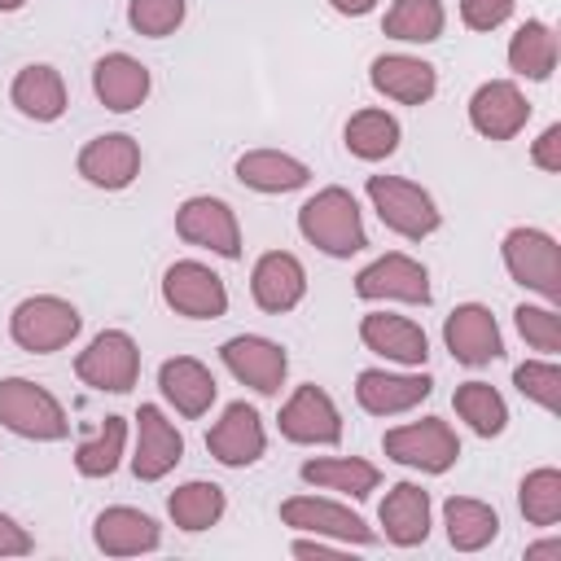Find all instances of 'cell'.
Segmentation results:
<instances>
[{
    "label": "cell",
    "mask_w": 561,
    "mask_h": 561,
    "mask_svg": "<svg viewBox=\"0 0 561 561\" xmlns=\"http://www.w3.org/2000/svg\"><path fill=\"white\" fill-rule=\"evenodd\" d=\"M298 232L316 250H324L329 259H351V254H359L368 245L359 202L342 184H329V188H320L316 197H307L298 206Z\"/></svg>",
    "instance_id": "obj_1"
},
{
    "label": "cell",
    "mask_w": 561,
    "mask_h": 561,
    "mask_svg": "<svg viewBox=\"0 0 561 561\" xmlns=\"http://www.w3.org/2000/svg\"><path fill=\"white\" fill-rule=\"evenodd\" d=\"M0 425L13 430L18 438H35V443H57L70 434V416H66L61 399L31 377L0 381Z\"/></svg>",
    "instance_id": "obj_2"
},
{
    "label": "cell",
    "mask_w": 561,
    "mask_h": 561,
    "mask_svg": "<svg viewBox=\"0 0 561 561\" xmlns=\"http://www.w3.org/2000/svg\"><path fill=\"white\" fill-rule=\"evenodd\" d=\"M79 329H83L79 307L57 294H31L9 316V337L31 355H53V351L70 346L79 337Z\"/></svg>",
    "instance_id": "obj_3"
},
{
    "label": "cell",
    "mask_w": 561,
    "mask_h": 561,
    "mask_svg": "<svg viewBox=\"0 0 561 561\" xmlns=\"http://www.w3.org/2000/svg\"><path fill=\"white\" fill-rule=\"evenodd\" d=\"M364 193H368L377 219H381L390 232L408 237V241H421V237L438 232V224H443L434 197H430L421 184L403 180V175H368Z\"/></svg>",
    "instance_id": "obj_4"
},
{
    "label": "cell",
    "mask_w": 561,
    "mask_h": 561,
    "mask_svg": "<svg viewBox=\"0 0 561 561\" xmlns=\"http://www.w3.org/2000/svg\"><path fill=\"white\" fill-rule=\"evenodd\" d=\"M75 377L92 390L127 394L140 381V346L123 329H101L79 355H75Z\"/></svg>",
    "instance_id": "obj_5"
},
{
    "label": "cell",
    "mask_w": 561,
    "mask_h": 561,
    "mask_svg": "<svg viewBox=\"0 0 561 561\" xmlns=\"http://www.w3.org/2000/svg\"><path fill=\"white\" fill-rule=\"evenodd\" d=\"M381 451L394 465H408V469H421V473H447L460 456V438L443 416H421V421L386 430Z\"/></svg>",
    "instance_id": "obj_6"
},
{
    "label": "cell",
    "mask_w": 561,
    "mask_h": 561,
    "mask_svg": "<svg viewBox=\"0 0 561 561\" xmlns=\"http://www.w3.org/2000/svg\"><path fill=\"white\" fill-rule=\"evenodd\" d=\"M500 254H504V267H508V276L517 285L535 289L543 302L561 298V254H557L552 232H543V228H508Z\"/></svg>",
    "instance_id": "obj_7"
},
{
    "label": "cell",
    "mask_w": 561,
    "mask_h": 561,
    "mask_svg": "<svg viewBox=\"0 0 561 561\" xmlns=\"http://www.w3.org/2000/svg\"><path fill=\"white\" fill-rule=\"evenodd\" d=\"M162 302L184 320H219L228 311V285L197 259H180L162 272Z\"/></svg>",
    "instance_id": "obj_8"
},
{
    "label": "cell",
    "mask_w": 561,
    "mask_h": 561,
    "mask_svg": "<svg viewBox=\"0 0 561 561\" xmlns=\"http://www.w3.org/2000/svg\"><path fill=\"white\" fill-rule=\"evenodd\" d=\"M175 232L197 250H210L219 259H241V224L224 197H210V193L184 197L175 210Z\"/></svg>",
    "instance_id": "obj_9"
},
{
    "label": "cell",
    "mask_w": 561,
    "mask_h": 561,
    "mask_svg": "<svg viewBox=\"0 0 561 561\" xmlns=\"http://www.w3.org/2000/svg\"><path fill=\"white\" fill-rule=\"evenodd\" d=\"M280 522L289 530H302V535H320V539H337V543H355V548H368L377 543V530L351 513L346 504L337 500H324V495H289L280 504Z\"/></svg>",
    "instance_id": "obj_10"
},
{
    "label": "cell",
    "mask_w": 561,
    "mask_h": 561,
    "mask_svg": "<svg viewBox=\"0 0 561 561\" xmlns=\"http://www.w3.org/2000/svg\"><path fill=\"white\" fill-rule=\"evenodd\" d=\"M219 359H224V368H228L241 386H250L254 394H280L285 373H289L285 346L272 342V337H259V333H237V337H228V342L219 346Z\"/></svg>",
    "instance_id": "obj_11"
},
{
    "label": "cell",
    "mask_w": 561,
    "mask_h": 561,
    "mask_svg": "<svg viewBox=\"0 0 561 561\" xmlns=\"http://www.w3.org/2000/svg\"><path fill=\"white\" fill-rule=\"evenodd\" d=\"M276 425H280V434H285L289 443H302V447H333V443L342 438V412H337V403L329 399V390H320L316 381L298 386V390L285 399Z\"/></svg>",
    "instance_id": "obj_12"
},
{
    "label": "cell",
    "mask_w": 561,
    "mask_h": 561,
    "mask_svg": "<svg viewBox=\"0 0 561 561\" xmlns=\"http://www.w3.org/2000/svg\"><path fill=\"white\" fill-rule=\"evenodd\" d=\"M355 294L368 298V302H386L390 298V302H416V307H425L430 302V272L412 254L390 250V254L373 259L368 267H359Z\"/></svg>",
    "instance_id": "obj_13"
},
{
    "label": "cell",
    "mask_w": 561,
    "mask_h": 561,
    "mask_svg": "<svg viewBox=\"0 0 561 561\" xmlns=\"http://www.w3.org/2000/svg\"><path fill=\"white\" fill-rule=\"evenodd\" d=\"M180 460H184V434L167 421V412H162L158 403H140V408H136L131 473H136L140 482H158V478H167Z\"/></svg>",
    "instance_id": "obj_14"
},
{
    "label": "cell",
    "mask_w": 561,
    "mask_h": 561,
    "mask_svg": "<svg viewBox=\"0 0 561 561\" xmlns=\"http://www.w3.org/2000/svg\"><path fill=\"white\" fill-rule=\"evenodd\" d=\"M443 342H447L451 359L465 364V368H482V364H491V359L504 355L500 324H495L491 307H482V302H460L443 320Z\"/></svg>",
    "instance_id": "obj_15"
},
{
    "label": "cell",
    "mask_w": 561,
    "mask_h": 561,
    "mask_svg": "<svg viewBox=\"0 0 561 561\" xmlns=\"http://www.w3.org/2000/svg\"><path fill=\"white\" fill-rule=\"evenodd\" d=\"M530 118V101L513 79H486L469 96V123L486 140H513Z\"/></svg>",
    "instance_id": "obj_16"
},
{
    "label": "cell",
    "mask_w": 561,
    "mask_h": 561,
    "mask_svg": "<svg viewBox=\"0 0 561 561\" xmlns=\"http://www.w3.org/2000/svg\"><path fill=\"white\" fill-rule=\"evenodd\" d=\"M79 175L105 193H118L127 188L136 175H140V145L136 136L127 131H105V136H92L83 149H79Z\"/></svg>",
    "instance_id": "obj_17"
},
{
    "label": "cell",
    "mask_w": 561,
    "mask_h": 561,
    "mask_svg": "<svg viewBox=\"0 0 561 561\" xmlns=\"http://www.w3.org/2000/svg\"><path fill=\"white\" fill-rule=\"evenodd\" d=\"M434 394L430 373H386V368H364L355 377V403L373 416H399L412 412Z\"/></svg>",
    "instance_id": "obj_18"
},
{
    "label": "cell",
    "mask_w": 561,
    "mask_h": 561,
    "mask_svg": "<svg viewBox=\"0 0 561 561\" xmlns=\"http://www.w3.org/2000/svg\"><path fill=\"white\" fill-rule=\"evenodd\" d=\"M267 447V434H263V416L250 408V403H228L224 416L206 430V451L228 465V469H245L263 456Z\"/></svg>",
    "instance_id": "obj_19"
},
{
    "label": "cell",
    "mask_w": 561,
    "mask_h": 561,
    "mask_svg": "<svg viewBox=\"0 0 561 561\" xmlns=\"http://www.w3.org/2000/svg\"><path fill=\"white\" fill-rule=\"evenodd\" d=\"M250 294L267 316H285L307 294V267L289 250H267V254H259V263L250 272Z\"/></svg>",
    "instance_id": "obj_20"
},
{
    "label": "cell",
    "mask_w": 561,
    "mask_h": 561,
    "mask_svg": "<svg viewBox=\"0 0 561 561\" xmlns=\"http://www.w3.org/2000/svg\"><path fill=\"white\" fill-rule=\"evenodd\" d=\"M359 342L381 355V359H394L403 368H421L430 359V337L416 320L408 316H394V311H368L359 320Z\"/></svg>",
    "instance_id": "obj_21"
},
{
    "label": "cell",
    "mask_w": 561,
    "mask_h": 561,
    "mask_svg": "<svg viewBox=\"0 0 561 561\" xmlns=\"http://www.w3.org/2000/svg\"><path fill=\"white\" fill-rule=\"evenodd\" d=\"M368 83L399 105H425L438 92V75L430 61L412 57V53H381L368 66Z\"/></svg>",
    "instance_id": "obj_22"
},
{
    "label": "cell",
    "mask_w": 561,
    "mask_h": 561,
    "mask_svg": "<svg viewBox=\"0 0 561 561\" xmlns=\"http://www.w3.org/2000/svg\"><path fill=\"white\" fill-rule=\"evenodd\" d=\"M92 543L105 557H140V552H153L162 543V530H158V522L149 513L127 508V504H114V508H101L96 513Z\"/></svg>",
    "instance_id": "obj_23"
},
{
    "label": "cell",
    "mask_w": 561,
    "mask_h": 561,
    "mask_svg": "<svg viewBox=\"0 0 561 561\" xmlns=\"http://www.w3.org/2000/svg\"><path fill=\"white\" fill-rule=\"evenodd\" d=\"M92 92L105 110L114 114H131L145 105L149 96V66L136 61L131 53H105L96 66H92Z\"/></svg>",
    "instance_id": "obj_24"
},
{
    "label": "cell",
    "mask_w": 561,
    "mask_h": 561,
    "mask_svg": "<svg viewBox=\"0 0 561 561\" xmlns=\"http://www.w3.org/2000/svg\"><path fill=\"white\" fill-rule=\"evenodd\" d=\"M158 390H162V399L180 412V416H206L210 412V403H215V394H219V386H215V373L202 364V359H193V355H175V359H162V368H158Z\"/></svg>",
    "instance_id": "obj_25"
},
{
    "label": "cell",
    "mask_w": 561,
    "mask_h": 561,
    "mask_svg": "<svg viewBox=\"0 0 561 561\" xmlns=\"http://www.w3.org/2000/svg\"><path fill=\"white\" fill-rule=\"evenodd\" d=\"M377 522H381L386 539L399 548L425 543L430 539V491L416 482H394L377 508Z\"/></svg>",
    "instance_id": "obj_26"
},
{
    "label": "cell",
    "mask_w": 561,
    "mask_h": 561,
    "mask_svg": "<svg viewBox=\"0 0 561 561\" xmlns=\"http://www.w3.org/2000/svg\"><path fill=\"white\" fill-rule=\"evenodd\" d=\"M9 101L18 105V114L35 118V123H57L66 114V79L57 66L48 61H31L13 75Z\"/></svg>",
    "instance_id": "obj_27"
},
{
    "label": "cell",
    "mask_w": 561,
    "mask_h": 561,
    "mask_svg": "<svg viewBox=\"0 0 561 561\" xmlns=\"http://www.w3.org/2000/svg\"><path fill=\"white\" fill-rule=\"evenodd\" d=\"M237 180L254 193H294L311 180V167L280 149H250L237 158Z\"/></svg>",
    "instance_id": "obj_28"
},
{
    "label": "cell",
    "mask_w": 561,
    "mask_h": 561,
    "mask_svg": "<svg viewBox=\"0 0 561 561\" xmlns=\"http://www.w3.org/2000/svg\"><path fill=\"white\" fill-rule=\"evenodd\" d=\"M298 473H302V482H311L320 491H337L346 500H364L381 482L377 465H368L359 456H316V460H302Z\"/></svg>",
    "instance_id": "obj_29"
},
{
    "label": "cell",
    "mask_w": 561,
    "mask_h": 561,
    "mask_svg": "<svg viewBox=\"0 0 561 561\" xmlns=\"http://www.w3.org/2000/svg\"><path fill=\"white\" fill-rule=\"evenodd\" d=\"M443 526H447V543L456 552H482L500 535V513L491 504H482V500L451 495L443 504Z\"/></svg>",
    "instance_id": "obj_30"
},
{
    "label": "cell",
    "mask_w": 561,
    "mask_h": 561,
    "mask_svg": "<svg viewBox=\"0 0 561 561\" xmlns=\"http://www.w3.org/2000/svg\"><path fill=\"white\" fill-rule=\"evenodd\" d=\"M399 118L386 114V110H355L342 127V140H346V153H355L359 162H381L399 149Z\"/></svg>",
    "instance_id": "obj_31"
},
{
    "label": "cell",
    "mask_w": 561,
    "mask_h": 561,
    "mask_svg": "<svg viewBox=\"0 0 561 561\" xmlns=\"http://www.w3.org/2000/svg\"><path fill=\"white\" fill-rule=\"evenodd\" d=\"M224 508H228L224 486H219V482H202V478H193V482H184V486H175V491L167 495L171 522H175L180 530H188V535L210 530V526L224 517Z\"/></svg>",
    "instance_id": "obj_32"
},
{
    "label": "cell",
    "mask_w": 561,
    "mask_h": 561,
    "mask_svg": "<svg viewBox=\"0 0 561 561\" xmlns=\"http://www.w3.org/2000/svg\"><path fill=\"white\" fill-rule=\"evenodd\" d=\"M508 66H513V75L543 83L557 70V35H552V26L539 22V18L522 22L513 31V39H508Z\"/></svg>",
    "instance_id": "obj_33"
},
{
    "label": "cell",
    "mask_w": 561,
    "mask_h": 561,
    "mask_svg": "<svg viewBox=\"0 0 561 561\" xmlns=\"http://www.w3.org/2000/svg\"><path fill=\"white\" fill-rule=\"evenodd\" d=\"M451 408L478 438H495L508 425V403L491 381H460L451 394Z\"/></svg>",
    "instance_id": "obj_34"
},
{
    "label": "cell",
    "mask_w": 561,
    "mask_h": 561,
    "mask_svg": "<svg viewBox=\"0 0 561 561\" xmlns=\"http://www.w3.org/2000/svg\"><path fill=\"white\" fill-rule=\"evenodd\" d=\"M447 26L443 0H394L381 18V31L399 44H434Z\"/></svg>",
    "instance_id": "obj_35"
},
{
    "label": "cell",
    "mask_w": 561,
    "mask_h": 561,
    "mask_svg": "<svg viewBox=\"0 0 561 561\" xmlns=\"http://www.w3.org/2000/svg\"><path fill=\"white\" fill-rule=\"evenodd\" d=\"M123 447H127V421L123 416H105L96 438L75 447V469L83 478H110L118 469V460H123Z\"/></svg>",
    "instance_id": "obj_36"
},
{
    "label": "cell",
    "mask_w": 561,
    "mask_h": 561,
    "mask_svg": "<svg viewBox=\"0 0 561 561\" xmlns=\"http://www.w3.org/2000/svg\"><path fill=\"white\" fill-rule=\"evenodd\" d=\"M517 504H522V517L530 526H557L561 522V469H552V465L530 469L522 478Z\"/></svg>",
    "instance_id": "obj_37"
},
{
    "label": "cell",
    "mask_w": 561,
    "mask_h": 561,
    "mask_svg": "<svg viewBox=\"0 0 561 561\" xmlns=\"http://www.w3.org/2000/svg\"><path fill=\"white\" fill-rule=\"evenodd\" d=\"M188 4L184 0H127V26L149 39H167L180 31Z\"/></svg>",
    "instance_id": "obj_38"
},
{
    "label": "cell",
    "mask_w": 561,
    "mask_h": 561,
    "mask_svg": "<svg viewBox=\"0 0 561 561\" xmlns=\"http://www.w3.org/2000/svg\"><path fill=\"white\" fill-rule=\"evenodd\" d=\"M513 386L530 403H539L543 412H557L561 408V368L552 359H526V364H517L513 368Z\"/></svg>",
    "instance_id": "obj_39"
},
{
    "label": "cell",
    "mask_w": 561,
    "mask_h": 561,
    "mask_svg": "<svg viewBox=\"0 0 561 561\" xmlns=\"http://www.w3.org/2000/svg\"><path fill=\"white\" fill-rule=\"evenodd\" d=\"M513 320H517V333H522L535 351H543V355H557V351H561V316H557L552 302H543V307L522 302V307L513 311Z\"/></svg>",
    "instance_id": "obj_40"
},
{
    "label": "cell",
    "mask_w": 561,
    "mask_h": 561,
    "mask_svg": "<svg viewBox=\"0 0 561 561\" xmlns=\"http://www.w3.org/2000/svg\"><path fill=\"white\" fill-rule=\"evenodd\" d=\"M517 0H460V22L469 31H495L513 18Z\"/></svg>",
    "instance_id": "obj_41"
},
{
    "label": "cell",
    "mask_w": 561,
    "mask_h": 561,
    "mask_svg": "<svg viewBox=\"0 0 561 561\" xmlns=\"http://www.w3.org/2000/svg\"><path fill=\"white\" fill-rule=\"evenodd\" d=\"M530 162L539 171H561V123H548L539 131V140L530 145Z\"/></svg>",
    "instance_id": "obj_42"
},
{
    "label": "cell",
    "mask_w": 561,
    "mask_h": 561,
    "mask_svg": "<svg viewBox=\"0 0 561 561\" xmlns=\"http://www.w3.org/2000/svg\"><path fill=\"white\" fill-rule=\"evenodd\" d=\"M35 548V539L26 535V526H18L9 513H0V557H26Z\"/></svg>",
    "instance_id": "obj_43"
},
{
    "label": "cell",
    "mask_w": 561,
    "mask_h": 561,
    "mask_svg": "<svg viewBox=\"0 0 561 561\" xmlns=\"http://www.w3.org/2000/svg\"><path fill=\"white\" fill-rule=\"evenodd\" d=\"M294 557H333L337 548H329L320 535H311V539H294V548H289Z\"/></svg>",
    "instance_id": "obj_44"
},
{
    "label": "cell",
    "mask_w": 561,
    "mask_h": 561,
    "mask_svg": "<svg viewBox=\"0 0 561 561\" xmlns=\"http://www.w3.org/2000/svg\"><path fill=\"white\" fill-rule=\"evenodd\" d=\"M337 13H346V18H364V13H373V4L377 0H329Z\"/></svg>",
    "instance_id": "obj_45"
},
{
    "label": "cell",
    "mask_w": 561,
    "mask_h": 561,
    "mask_svg": "<svg viewBox=\"0 0 561 561\" xmlns=\"http://www.w3.org/2000/svg\"><path fill=\"white\" fill-rule=\"evenodd\" d=\"M539 557H561V539H543L526 548V561H539Z\"/></svg>",
    "instance_id": "obj_46"
},
{
    "label": "cell",
    "mask_w": 561,
    "mask_h": 561,
    "mask_svg": "<svg viewBox=\"0 0 561 561\" xmlns=\"http://www.w3.org/2000/svg\"><path fill=\"white\" fill-rule=\"evenodd\" d=\"M26 0H0V13H13V9H22Z\"/></svg>",
    "instance_id": "obj_47"
}]
</instances>
